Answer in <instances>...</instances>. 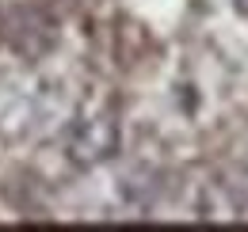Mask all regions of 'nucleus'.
I'll return each instance as SVG.
<instances>
[{"mask_svg": "<svg viewBox=\"0 0 248 232\" xmlns=\"http://www.w3.org/2000/svg\"><path fill=\"white\" fill-rule=\"evenodd\" d=\"M77 84L46 65L0 69V145L27 148L54 141L80 107Z\"/></svg>", "mask_w": 248, "mask_h": 232, "instance_id": "obj_1", "label": "nucleus"}, {"mask_svg": "<svg viewBox=\"0 0 248 232\" xmlns=\"http://www.w3.org/2000/svg\"><path fill=\"white\" fill-rule=\"evenodd\" d=\"M58 141H62L65 160H69L73 168H95V164H103V160L115 156V148H119V122H115V111L80 99V107H77L73 118L65 122V130L58 133Z\"/></svg>", "mask_w": 248, "mask_h": 232, "instance_id": "obj_2", "label": "nucleus"}, {"mask_svg": "<svg viewBox=\"0 0 248 232\" xmlns=\"http://www.w3.org/2000/svg\"><path fill=\"white\" fill-rule=\"evenodd\" d=\"M195 217H248V175H214L195 194Z\"/></svg>", "mask_w": 248, "mask_h": 232, "instance_id": "obj_3", "label": "nucleus"}]
</instances>
